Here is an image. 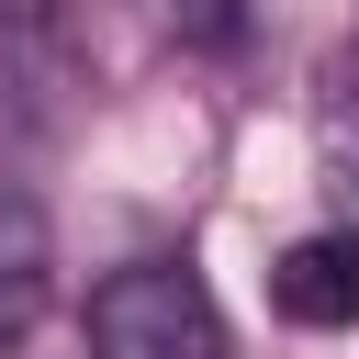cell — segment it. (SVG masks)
I'll list each match as a JSON object with an SVG mask.
<instances>
[{
  "instance_id": "obj_1",
  "label": "cell",
  "mask_w": 359,
  "mask_h": 359,
  "mask_svg": "<svg viewBox=\"0 0 359 359\" xmlns=\"http://www.w3.org/2000/svg\"><path fill=\"white\" fill-rule=\"evenodd\" d=\"M79 359H224V314L191 258H123L79 303Z\"/></svg>"
},
{
  "instance_id": "obj_3",
  "label": "cell",
  "mask_w": 359,
  "mask_h": 359,
  "mask_svg": "<svg viewBox=\"0 0 359 359\" xmlns=\"http://www.w3.org/2000/svg\"><path fill=\"white\" fill-rule=\"evenodd\" d=\"M180 11H191L202 34H236V0H180Z\"/></svg>"
},
{
  "instance_id": "obj_2",
  "label": "cell",
  "mask_w": 359,
  "mask_h": 359,
  "mask_svg": "<svg viewBox=\"0 0 359 359\" xmlns=\"http://www.w3.org/2000/svg\"><path fill=\"white\" fill-rule=\"evenodd\" d=\"M269 303H280V325H314V337L359 325V224L292 236V247L269 258Z\"/></svg>"
}]
</instances>
